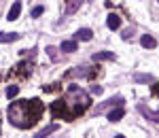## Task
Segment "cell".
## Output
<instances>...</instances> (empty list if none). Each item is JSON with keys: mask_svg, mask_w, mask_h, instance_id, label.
I'll return each instance as SVG.
<instances>
[{"mask_svg": "<svg viewBox=\"0 0 159 138\" xmlns=\"http://www.w3.org/2000/svg\"><path fill=\"white\" fill-rule=\"evenodd\" d=\"M89 96L85 94V89H81L79 85H68V94H66V98H61V100H55L51 104V115L53 117H57V119H68V121H72L76 117H81V115L85 113L87 108H89Z\"/></svg>", "mask_w": 159, "mask_h": 138, "instance_id": "cell-1", "label": "cell"}, {"mask_svg": "<svg viewBox=\"0 0 159 138\" xmlns=\"http://www.w3.org/2000/svg\"><path fill=\"white\" fill-rule=\"evenodd\" d=\"M43 113H45V104L38 98H34V100H15L7 108L9 121L15 127H21V130H28L34 123H38Z\"/></svg>", "mask_w": 159, "mask_h": 138, "instance_id": "cell-2", "label": "cell"}, {"mask_svg": "<svg viewBox=\"0 0 159 138\" xmlns=\"http://www.w3.org/2000/svg\"><path fill=\"white\" fill-rule=\"evenodd\" d=\"M134 81H136V83H151V85H153L155 79H153V75H147V72H136Z\"/></svg>", "mask_w": 159, "mask_h": 138, "instance_id": "cell-12", "label": "cell"}, {"mask_svg": "<svg viewBox=\"0 0 159 138\" xmlns=\"http://www.w3.org/2000/svg\"><path fill=\"white\" fill-rule=\"evenodd\" d=\"M66 2H70V7H68V13L72 15V13L76 11V9H79V7H81L83 2H89V0H66Z\"/></svg>", "mask_w": 159, "mask_h": 138, "instance_id": "cell-16", "label": "cell"}, {"mask_svg": "<svg viewBox=\"0 0 159 138\" xmlns=\"http://www.w3.org/2000/svg\"><path fill=\"white\" fill-rule=\"evenodd\" d=\"M132 34H134V30L129 28V30H125V32H123V38H129V36H132Z\"/></svg>", "mask_w": 159, "mask_h": 138, "instance_id": "cell-22", "label": "cell"}, {"mask_svg": "<svg viewBox=\"0 0 159 138\" xmlns=\"http://www.w3.org/2000/svg\"><path fill=\"white\" fill-rule=\"evenodd\" d=\"M28 68H32V64H30V62H21V64H17V66L13 68V75L21 76V79H28V75H30V70H28Z\"/></svg>", "mask_w": 159, "mask_h": 138, "instance_id": "cell-5", "label": "cell"}, {"mask_svg": "<svg viewBox=\"0 0 159 138\" xmlns=\"http://www.w3.org/2000/svg\"><path fill=\"white\" fill-rule=\"evenodd\" d=\"M100 75V68H74L70 72H66V76H85V79H93Z\"/></svg>", "mask_w": 159, "mask_h": 138, "instance_id": "cell-3", "label": "cell"}, {"mask_svg": "<svg viewBox=\"0 0 159 138\" xmlns=\"http://www.w3.org/2000/svg\"><path fill=\"white\" fill-rule=\"evenodd\" d=\"M57 123H51V126H47V127H43V130H40V132H38V134H34V138H47V136H51V134H53V132H57Z\"/></svg>", "mask_w": 159, "mask_h": 138, "instance_id": "cell-8", "label": "cell"}, {"mask_svg": "<svg viewBox=\"0 0 159 138\" xmlns=\"http://www.w3.org/2000/svg\"><path fill=\"white\" fill-rule=\"evenodd\" d=\"M91 94H102V87H98V85H93V87H91Z\"/></svg>", "mask_w": 159, "mask_h": 138, "instance_id": "cell-23", "label": "cell"}, {"mask_svg": "<svg viewBox=\"0 0 159 138\" xmlns=\"http://www.w3.org/2000/svg\"><path fill=\"white\" fill-rule=\"evenodd\" d=\"M106 24H108L110 30H119V25H121V17H119L117 13H110V15H108V21H106Z\"/></svg>", "mask_w": 159, "mask_h": 138, "instance_id": "cell-11", "label": "cell"}, {"mask_svg": "<svg viewBox=\"0 0 159 138\" xmlns=\"http://www.w3.org/2000/svg\"><path fill=\"white\" fill-rule=\"evenodd\" d=\"M91 36H93V32H91L89 28H83V30H79V32L74 34V38H76V40H89Z\"/></svg>", "mask_w": 159, "mask_h": 138, "instance_id": "cell-15", "label": "cell"}, {"mask_svg": "<svg viewBox=\"0 0 159 138\" xmlns=\"http://www.w3.org/2000/svg\"><path fill=\"white\" fill-rule=\"evenodd\" d=\"M45 91H47V94H49V91H55V89H57V85H55V83H53V85H45Z\"/></svg>", "mask_w": 159, "mask_h": 138, "instance_id": "cell-21", "label": "cell"}, {"mask_svg": "<svg viewBox=\"0 0 159 138\" xmlns=\"http://www.w3.org/2000/svg\"><path fill=\"white\" fill-rule=\"evenodd\" d=\"M115 138H125V136H121V134H119V136H115Z\"/></svg>", "mask_w": 159, "mask_h": 138, "instance_id": "cell-25", "label": "cell"}, {"mask_svg": "<svg viewBox=\"0 0 159 138\" xmlns=\"http://www.w3.org/2000/svg\"><path fill=\"white\" fill-rule=\"evenodd\" d=\"M19 13H21V2L17 0V2H13V7H11V11H9V15H7V19H9V21H17Z\"/></svg>", "mask_w": 159, "mask_h": 138, "instance_id": "cell-6", "label": "cell"}, {"mask_svg": "<svg viewBox=\"0 0 159 138\" xmlns=\"http://www.w3.org/2000/svg\"><path fill=\"white\" fill-rule=\"evenodd\" d=\"M123 117H125V108H123V106H117L115 111L108 113V121H121Z\"/></svg>", "mask_w": 159, "mask_h": 138, "instance_id": "cell-10", "label": "cell"}, {"mask_svg": "<svg viewBox=\"0 0 159 138\" xmlns=\"http://www.w3.org/2000/svg\"><path fill=\"white\" fill-rule=\"evenodd\" d=\"M0 132H2V119H0Z\"/></svg>", "mask_w": 159, "mask_h": 138, "instance_id": "cell-24", "label": "cell"}, {"mask_svg": "<svg viewBox=\"0 0 159 138\" xmlns=\"http://www.w3.org/2000/svg\"><path fill=\"white\" fill-rule=\"evenodd\" d=\"M47 53H49V58L53 62H60V55H57V49L55 47H47Z\"/></svg>", "mask_w": 159, "mask_h": 138, "instance_id": "cell-17", "label": "cell"}, {"mask_svg": "<svg viewBox=\"0 0 159 138\" xmlns=\"http://www.w3.org/2000/svg\"><path fill=\"white\" fill-rule=\"evenodd\" d=\"M157 2H159V0H157Z\"/></svg>", "mask_w": 159, "mask_h": 138, "instance_id": "cell-26", "label": "cell"}, {"mask_svg": "<svg viewBox=\"0 0 159 138\" xmlns=\"http://www.w3.org/2000/svg\"><path fill=\"white\" fill-rule=\"evenodd\" d=\"M19 38L17 32H0V43H15Z\"/></svg>", "mask_w": 159, "mask_h": 138, "instance_id": "cell-14", "label": "cell"}, {"mask_svg": "<svg viewBox=\"0 0 159 138\" xmlns=\"http://www.w3.org/2000/svg\"><path fill=\"white\" fill-rule=\"evenodd\" d=\"M151 94H153V96H157V98H159V83H155V85L151 87Z\"/></svg>", "mask_w": 159, "mask_h": 138, "instance_id": "cell-20", "label": "cell"}, {"mask_svg": "<svg viewBox=\"0 0 159 138\" xmlns=\"http://www.w3.org/2000/svg\"><path fill=\"white\" fill-rule=\"evenodd\" d=\"M43 13H45V9H43V7H34V9H32V13H30V15H32V19H34V17H40V15H43Z\"/></svg>", "mask_w": 159, "mask_h": 138, "instance_id": "cell-19", "label": "cell"}, {"mask_svg": "<svg viewBox=\"0 0 159 138\" xmlns=\"http://www.w3.org/2000/svg\"><path fill=\"white\" fill-rule=\"evenodd\" d=\"M76 47H79V45H76V40H64L60 49L64 51V53H74V51H76Z\"/></svg>", "mask_w": 159, "mask_h": 138, "instance_id": "cell-13", "label": "cell"}, {"mask_svg": "<svg viewBox=\"0 0 159 138\" xmlns=\"http://www.w3.org/2000/svg\"><path fill=\"white\" fill-rule=\"evenodd\" d=\"M140 45H142L144 49H155V47H157V38L151 36V34H144V36L140 38Z\"/></svg>", "mask_w": 159, "mask_h": 138, "instance_id": "cell-7", "label": "cell"}, {"mask_svg": "<svg viewBox=\"0 0 159 138\" xmlns=\"http://www.w3.org/2000/svg\"><path fill=\"white\" fill-rule=\"evenodd\" d=\"M138 111H140V115H142V117H147L148 121L159 123V113H157V111H151V108H147L144 104H138Z\"/></svg>", "mask_w": 159, "mask_h": 138, "instance_id": "cell-4", "label": "cell"}, {"mask_svg": "<svg viewBox=\"0 0 159 138\" xmlns=\"http://www.w3.org/2000/svg\"><path fill=\"white\" fill-rule=\"evenodd\" d=\"M91 58H93V62H102V60L112 62V60H115V53H110V51H98V53H93Z\"/></svg>", "mask_w": 159, "mask_h": 138, "instance_id": "cell-9", "label": "cell"}, {"mask_svg": "<svg viewBox=\"0 0 159 138\" xmlns=\"http://www.w3.org/2000/svg\"><path fill=\"white\" fill-rule=\"evenodd\" d=\"M17 91H19V87H17V85H11V87L7 89V98H15Z\"/></svg>", "mask_w": 159, "mask_h": 138, "instance_id": "cell-18", "label": "cell"}]
</instances>
